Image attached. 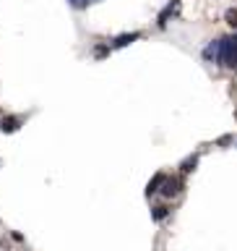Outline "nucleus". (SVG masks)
<instances>
[{"instance_id": "nucleus-11", "label": "nucleus", "mask_w": 237, "mask_h": 251, "mask_svg": "<svg viewBox=\"0 0 237 251\" xmlns=\"http://www.w3.org/2000/svg\"><path fill=\"white\" fill-rule=\"evenodd\" d=\"M107 52H109V47H94V55H97V58H105Z\"/></svg>"}, {"instance_id": "nucleus-1", "label": "nucleus", "mask_w": 237, "mask_h": 251, "mask_svg": "<svg viewBox=\"0 0 237 251\" xmlns=\"http://www.w3.org/2000/svg\"><path fill=\"white\" fill-rule=\"evenodd\" d=\"M216 63H219V66H224V68L237 71V37H224V39H219Z\"/></svg>"}, {"instance_id": "nucleus-5", "label": "nucleus", "mask_w": 237, "mask_h": 251, "mask_svg": "<svg viewBox=\"0 0 237 251\" xmlns=\"http://www.w3.org/2000/svg\"><path fill=\"white\" fill-rule=\"evenodd\" d=\"M19 126H21V118H13V115H8L0 121V131H5V133H13V131H19Z\"/></svg>"}, {"instance_id": "nucleus-6", "label": "nucleus", "mask_w": 237, "mask_h": 251, "mask_svg": "<svg viewBox=\"0 0 237 251\" xmlns=\"http://www.w3.org/2000/svg\"><path fill=\"white\" fill-rule=\"evenodd\" d=\"M162 180H164V176H162V173H156V176H154L151 180H149V186H146V196H154L156 191H159Z\"/></svg>"}, {"instance_id": "nucleus-9", "label": "nucleus", "mask_w": 237, "mask_h": 251, "mask_svg": "<svg viewBox=\"0 0 237 251\" xmlns=\"http://www.w3.org/2000/svg\"><path fill=\"white\" fill-rule=\"evenodd\" d=\"M94 0H68V5L70 8H78V11H81V8H86V5H91Z\"/></svg>"}, {"instance_id": "nucleus-8", "label": "nucleus", "mask_w": 237, "mask_h": 251, "mask_svg": "<svg viewBox=\"0 0 237 251\" xmlns=\"http://www.w3.org/2000/svg\"><path fill=\"white\" fill-rule=\"evenodd\" d=\"M195 162H198V154H191L185 162H180V170H183V173H191V170H195Z\"/></svg>"}, {"instance_id": "nucleus-7", "label": "nucleus", "mask_w": 237, "mask_h": 251, "mask_svg": "<svg viewBox=\"0 0 237 251\" xmlns=\"http://www.w3.org/2000/svg\"><path fill=\"white\" fill-rule=\"evenodd\" d=\"M170 215V207H164V204H154L151 207V217H154V223H162L164 217Z\"/></svg>"}, {"instance_id": "nucleus-2", "label": "nucleus", "mask_w": 237, "mask_h": 251, "mask_svg": "<svg viewBox=\"0 0 237 251\" xmlns=\"http://www.w3.org/2000/svg\"><path fill=\"white\" fill-rule=\"evenodd\" d=\"M159 191H162V196H167V199H175V196L183 191V180H180V178H167V176H164Z\"/></svg>"}, {"instance_id": "nucleus-4", "label": "nucleus", "mask_w": 237, "mask_h": 251, "mask_svg": "<svg viewBox=\"0 0 237 251\" xmlns=\"http://www.w3.org/2000/svg\"><path fill=\"white\" fill-rule=\"evenodd\" d=\"M136 39H141L138 31H128V34H117V37L112 39V47H115V50H120V47H128L130 42H136Z\"/></svg>"}, {"instance_id": "nucleus-10", "label": "nucleus", "mask_w": 237, "mask_h": 251, "mask_svg": "<svg viewBox=\"0 0 237 251\" xmlns=\"http://www.w3.org/2000/svg\"><path fill=\"white\" fill-rule=\"evenodd\" d=\"M227 21L232 24V26H237V11L232 8V11H227Z\"/></svg>"}, {"instance_id": "nucleus-3", "label": "nucleus", "mask_w": 237, "mask_h": 251, "mask_svg": "<svg viewBox=\"0 0 237 251\" xmlns=\"http://www.w3.org/2000/svg\"><path fill=\"white\" fill-rule=\"evenodd\" d=\"M177 11H180V0H170V5L164 8V11H159V16H156V26L164 29L172 16H177Z\"/></svg>"}]
</instances>
